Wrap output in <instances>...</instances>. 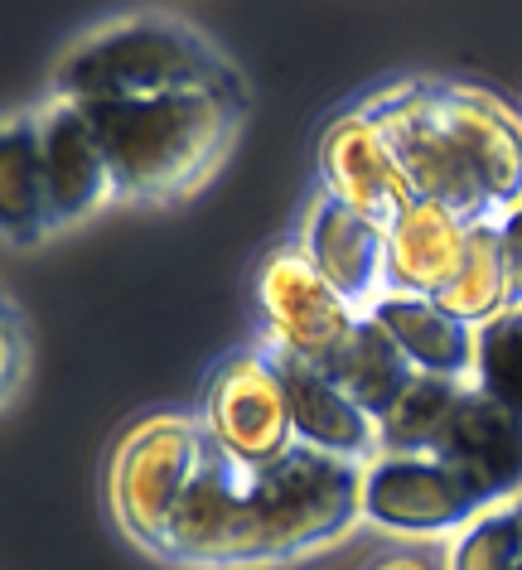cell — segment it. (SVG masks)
<instances>
[{"mask_svg": "<svg viewBox=\"0 0 522 570\" xmlns=\"http://www.w3.org/2000/svg\"><path fill=\"white\" fill-rule=\"evenodd\" d=\"M39 136H45V169H49V198H53V227L88 218L111 194V165L97 140L88 111L68 97H49L39 107Z\"/></svg>", "mask_w": 522, "mask_h": 570, "instance_id": "cell-13", "label": "cell"}, {"mask_svg": "<svg viewBox=\"0 0 522 570\" xmlns=\"http://www.w3.org/2000/svg\"><path fill=\"white\" fill-rule=\"evenodd\" d=\"M368 315L392 334V344L412 358L416 373L455 377V382L474 377L479 330L460 324L455 315H445L435 301H421V295H383Z\"/></svg>", "mask_w": 522, "mask_h": 570, "instance_id": "cell-16", "label": "cell"}, {"mask_svg": "<svg viewBox=\"0 0 522 570\" xmlns=\"http://www.w3.org/2000/svg\"><path fill=\"white\" fill-rule=\"evenodd\" d=\"M470 247V223L455 208L416 198L397 223L387 227V295H421L435 301Z\"/></svg>", "mask_w": 522, "mask_h": 570, "instance_id": "cell-15", "label": "cell"}, {"mask_svg": "<svg viewBox=\"0 0 522 570\" xmlns=\"http://www.w3.org/2000/svg\"><path fill=\"white\" fill-rule=\"evenodd\" d=\"M272 353H276L280 382H286L301 445L324 450V454H334V460H354V464L368 460L373 450H383V425H377L368 411L354 402V396L338 387L319 363L295 358V353H280V348H272Z\"/></svg>", "mask_w": 522, "mask_h": 570, "instance_id": "cell-12", "label": "cell"}, {"mask_svg": "<svg viewBox=\"0 0 522 570\" xmlns=\"http://www.w3.org/2000/svg\"><path fill=\"white\" fill-rule=\"evenodd\" d=\"M0 227L6 242H39L53 233V198L45 169V136H39V107L16 111L0 136Z\"/></svg>", "mask_w": 522, "mask_h": 570, "instance_id": "cell-17", "label": "cell"}, {"mask_svg": "<svg viewBox=\"0 0 522 570\" xmlns=\"http://www.w3.org/2000/svg\"><path fill=\"white\" fill-rule=\"evenodd\" d=\"M257 309L266 320V344L319 367L348 344V334L363 320L319 276L305 242H280L276 252H266V262L257 266Z\"/></svg>", "mask_w": 522, "mask_h": 570, "instance_id": "cell-6", "label": "cell"}, {"mask_svg": "<svg viewBox=\"0 0 522 570\" xmlns=\"http://www.w3.org/2000/svg\"><path fill=\"white\" fill-rule=\"evenodd\" d=\"M499 508L441 454H383L363 469V518L387 532H445Z\"/></svg>", "mask_w": 522, "mask_h": 570, "instance_id": "cell-8", "label": "cell"}, {"mask_svg": "<svg viewBox=\"0 0 522 570\" xmlns=\"http://www.w3.org/2000/svg\"><path fill=\"white\" fill-rule=\"evenodd\" d=\"M319 179L324 194L344 208H358L363 218L392 227L416 204V189L392 150L387 131L368 111H344L319 136Z\"/></svg>", "mask_w": 522, "mask_h": 570, "instance_id": "cell-9", "label": "cell"}, {"mask_svg": "<svg viewBox=\"0 0 522 570\" xmlns=\"http://www.w3.org/2000/svg\"><path fill=\"white\" fill-rule=\"evenodd\" d=\"M435 305L445 315H455L470 330H484L513 305V285H508V247H503V223H474L470 227V247L455 271V281L435 295Z\"/></svg>", "mask_w": 522, "mask_h": 570, "instance_id": "cell-19", "label": "cell"}, {"mask_svg": "<svg viewBox=\"0 0 522 570\" xmlns=\"http://www.w3.org/2000/svg\"><path fill=\"white\" fill-rule=\"evenodd\" d=\"M24 373V330H20V305L6 301V402L16 396Z\"/></svg>", "mask_w": 522, "mask_h": 570, "instance_id": "cell-23", "label": "cell"}, {"mask_svg": "<svg viewBox=\"0 0 522 570\" xmlns=\"http://www.w3.org/2000/svg\"><path fill=\"white\" fill-rule=\"evenodd\" d=\"M474 387L522 416V305L503 309L499 320L479 330Z\"/></svg>", "mask_w": 522, "mask_h": 570, "instance_id": "cell-21", "label": "cell"}, {"mask_svg": "<svg viewBox=\"0 0 522 570\" xmlns=\"http://www.w3.org/2000/svg\"><path fill=\"white\" fill-rule=\"evenodd\" d=\"M508 503H513V512H518V527H522V493H518V498H508Z\"/></svg>", "mask_w": 522, "mask_h": 570, "instance_id": "cell-25", "label": "cell"}, {"mask_svg": "<svg viewBox=\"0 0 522 570\" xmlns=\"http://www.w3.org/2000/svg\"><path fill=\"white\" fill-rule=\"evenodd\" d=\"M363 111L383 126L392 150L412 179L416 198H431V204H445L455 208L464 223H489L493 208L479 179L470 175V165L460 160L455 140L445 136L441 117L431 107V82H402V88H387V92H373Z\"/></svg>", "mask_w": 522, "mask_h": 570, "instance_id": "cell-7", "label": "cell"}, {"mask_svg": "<svg viewBox=\"0 0 522 570\" xmlns=\"http://www.w3.org/2000/svg\"><path fill=\"white\" fill-rule=\"evenodd\" d=\"M111 165L117 198H179L214 175L243 126L247 97L237 92H175L150 102L82 107Z\"/></svg>", "mask_w": 522, "mask_h": 570, "instance_id": "cell-2", "label": "cell"}, {"mask_svg": "<svg viewBox=\"0 0 522 570\" xmlns=\"http://www.w3.org/2000/svg\"><path fill=\"white\" fill-rule=\"evenodd\" d=\"M305 252L319 266V276L354 309H373L387 295V227L363 218L358 208H344L324 194L319 208L309 213Z\"/></svg>", "mask_w": 522, "mask_h": 570, "instance_id": "cell-14", "label": "cell"}, {"mask_svg": "<svg viewBox=\"0 0 522 570\" xmlns=\"http://www.w3.org/2000/svg\"><path fill=\"white\" fill-rule=\"evenodd\" d=\"M324 373H329L338 387L354 396V402L368 411L377 425H383V416L402 402V392L416 382L412 358L392 344V334L373 315L358 320V330L348 334V344L338 348L329 363H324Z\"/></svg>", "mask_w": 522, "mask_h": 570, "instance_id": "cell-18", "label": "cell"}, {"mask_svg": "<svg viewBox=\"0 0 522 570\" xmlns=\"http://www.w3.org/2000/svg\"><path fill=\"white\" fill-rule=\"evenodd\" d=\"M199 421L208 440H214V450H223L247 474L276 469L280 460H290L301 450L286 382H280L276 353L266 344L237 348L214 367V377L204 387Z\"/></svg>", "mask_w": 522, "mask_h": 570, "instance_id": "cell-5", "label": "cell"}, {"mask_svg": "<svg viewBox=\"0 0 522 570\" xmlns=\"http://www.w3.org/2000/svg\"><path fill=\"white\" fill-rule=\"evenodd\" d=\"M363 518V469L301 445L276 469L247 474L214 450L169 532L175 566H276L329 547Z\"/></svg>", "mask_w": 522, "mask_h": 570, "instance_id": "cell-1", "label": "cell"}, {"mask_svg": "<svg viewBox=\"0 0 522 570\" xmlns=\"http://www.w3.org/2000/svg\"><path fill=\"white\" fill-rule=\"evenodd\" d=\"M431 454L470 474L493 503H508L522 493V416L493 402L489 392H479L474 382L460 396L455 416L445 421Z\"/></svg>", "mask_w": 522, "mask_h": 570, "instance_id": "cell-11", "label": "cell"}, {"mask_svg": "<svg viewBox=\"0 0 522 570\" xmlns=\"http://www.w3.org/2000/svg\"><path fill=\"white\" fill-rule=\"evenodd\" d=\"M208 460V431L199 416H179V411H160L121 435L117 454H111V512H117L121 532L165 561L169 532L179 522V508L199 479Z\"/></svg>", "mask_w": 522, "mask_h": 570, "instance_id": "cell-4", "label": "cell"}, {"mask_svg": "<svg viewBox=\"0 0 522 570\" xmlns=\"http://www.w3.org/2000/svg\"><path fill=\"white\" fill-rule=\"evenodd\" d=\"M450 570H522V527L513 503L489 508L479 522L464 527Z\"/></svg>", "mask_w": 522, "mask_h": 570, "instance_id": "cell-22", "label": "cell"}, {"mask_svg": "<svg viewBox=\"0 0 522 570\" xmlns=\"http://www.w3.org/2000/svg\"><path fill=\"white\" fill-rule=\"evenodd\" d=\"M464 392H470V382L416 373L402 402L383 416V454H431Z\"/></svg>", "mask_w": 522, "mask_h": 570, "instance_id": "cell-20", "label": "cell"}, {"mask_svg": "<svg viewBox=\"0 0 522 570\" xmlns=\"http://www.w3.org/2000/svg\"><path fill=\"white\" fill-rule=\"evenodd\" d=\"M377 570H435V566H426V561H416V556H397V561H383Z\"/></svg>", "mask_w": 522, "mask_h": 570, "instance_id": "cell-24", "label": "cell"}, {"mask_svg": "<svg viewBox=\"0 0 522 570\" xmlns=\"http://www.w3.org/2000/svg\"><path fill=\"white\" fill-rule=\"evenodd\" d=\"M175 92H237V68L185 20L126 16L82 35L53 73V97L78 107L92 102H150Z\"/></svg>", "mask_w": 522, "mask_h": 570, "instance_id": "cell-3", "label": "cell"}, {"mask_svg": "<svg viewBox=\"0 0 522 570\" xmlns=\"http://www.w3.org/2000/svg\"><path fill=\"white\" fill-rule=\"evenodd\" d=\"M431 107L441 117L445 136L455 140L460 160L484 189L493 218L522 208V126L499 97L474 92V88H450V82H431Z\"/></svg>", "mask_w": 522, "mask_h": 570, "instance_id": "cell-10", "label": "cell"}]
</instances>
